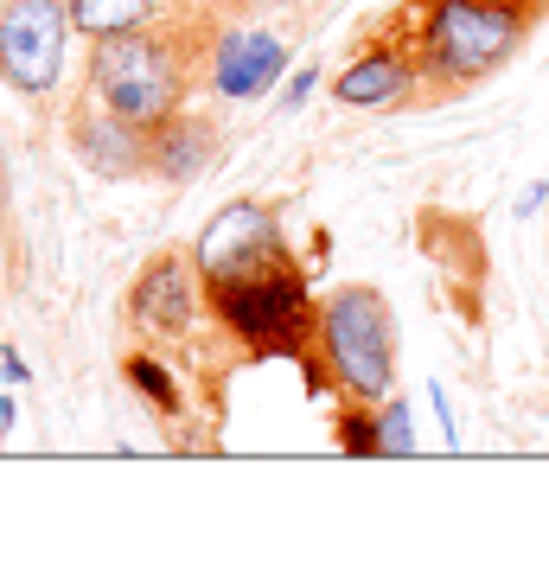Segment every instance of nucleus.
Wrapping results in <instances>:
<instances>
[{
    "instance_id": "nucleus-9",
    "label": "nucleus",
    "mask_w": 549,
    "mask_h": 562,
    "mask_svg": "<svg viewBox=\"0 0 549 562\" xmlns=\"http://www.w3.org/2000/svg\"><path fill=\"white\" fill-rule=\"evenodd\" d=\"M147 135L154 128H135V122H122V115H83L77 122V147H83V160L97 167V173H128V167H147Z\"/></svg>"
},
{
    "instance_id": "nucleus-12",
    "label": "nucleus",
    "mask_w": 549,
    "mask_h": 562,
    "mask_svg": "<svg viewBox=\"0 0 549 562\" xmlns=\"http://www.w3.org/2000/svg\"><path fill=\"white\" fill-rule=\"evenodd\" d=\"M154 7L160 0H65L70 26L90 38H115V33H141L147 20H154Z\"/></svg>"
},
{
    "instance_id": "nucleus-10",
    "label": "nucleus",
    "mask_w": 549,
    "mask_h": 562,
    "mask_svg": "<svg viewBox=\"0 0 549 562\" xmlns=\"http://www.w3.org/2000/svg\"><path fill=\"white\" fill-rule=\"evenodd\" d=\"M147 160H154V173H160V179L186 186V179L205 173V160H211V128L199 122V115H172V122H160V128L147 135Z\"/></svg>"
},
{
    "instance_id": "nucleus-3",
    "label": "nucleus",
    "mask_w": 549,
    "mask_h": 562,
    "mask_svg": "<svg viewBox=\"0 0 549 562\" xmlns=\"http://www.w3.org/2000/svg\"><path fill=\"white\" fill-rule=\"evenodd\" d=\"M524 38L517 0H428V65L447 83H473L498 70Z\"/></svg>"
},
{
    "instance_id": "nucleus-8",
    "label": "nucleus",
    "mask_w": 549,
    "mask_h": 562,
    "mask_svg": "<svg viewBox=\"0 0 549 562\" xmlns=\"http://www.w3.org/2000/svg\"><path fill=\"white\" fill-rule=\"evenodd\" d=\"M281 70H288V45L274 33H231L217 45V58H211V90L231 97V103H249Z\"/></svg>"
},
{
    "instance_id": "nucleus-7",
    "label": "nucleus",
    "mask_w": 549,
    "mask_h": 562,
    "mask_svg": "<svg viewBox=\"0 0 549 562\" xmlns=\"http://www.w3.org/2000/svg\"><path fill=\"white\" fill-rule=\"evenodd\" d=\"M192 269H199V262H186V256H160V262H147V276H141L135 294H128L135 326H147L154 339H186L192 307H199V281H192Z\"/></svg>"
},
{
    "instance_id": "nucleus-6",
    "label": "nucleus",
    "mask_w": 549,
    "mask_h": 562,
    "mask_svg": "<svg viewBox=\"0 0 549 562\" xmlns=\"http://www.w3.org/2000/svg\"><path fill=\"white\" fill-rule=\"evenodd\" d=\"M281 256V231H274V217L262 205H224L217 217L205 224V237H199V276L205 281H231V276H249V269H262Z\"/></svg>"
},
{
    "instance_id": "nucleus-5",
    "label": "nucleus",
    "mask_w": 549,
    "mask_h": 562,
    "mask_svg": "<svg viewBox=\"0 0 549 562\" xmlns=\"http://www.w3.org/2000/svg\"><path fill=\"white\" fill-rule=\"evenodd\" d=\"M65 0H7L0 7V77L20 97H45L65 70Z\"/></svg>"
},
{
    "instance_id": "nucleus-1",
    "label": "nucleus",
    "mask_w": 549,
    "mask_h": 562,
    "mask_svg": "<svg viewBox=\"0 0 549 562\" xmlns=\"http://www.w3.org/2000/svg\"><path fill=\"white\" fill-rule=\"evenodd\" d=\"M90 90L109 115L135 122V128H160L179 115V90H186V58L172 52L167 38L141 33H115L97 38V58H90Z\"/></svg>"
},
{
    "instance_id": "nucleus-15",
    "label": "nucleus",
    "mask_w": 549,
    "mask_h": 562,
    "mask_svg": "<svg viewBox=\"0 0 549 562\" xmlns=\"http://www.w3.org/2000/svg\"><path fill=\"white\" fill-rule=\"evenodd\" d=\"M383 454H410L415 448V435H410V409H403V403H390V409H383Z\"/></svg>"
},
{
    "instance_id": "nucleus-11",
    "label": "nucleus",
    "mask_w": 549,
    "mask_h": 562,
    "mask_svg": "<svg viewBox=\"0 0 549 562\" xmlns=\"http://www.w3.org/2000/svg\"><path fill=\"white\" fill-rule=\"evenodd\" d=\"M410 90V65L396 52H365L351 70H339V103L345 109H390Z\"/></svg>"
},
{
    "instance_id": "nucleus-4",
    "label": "nucleus",
    "mask_w": 549,
    "mask_h": 562,
    "mask_svg": "<svg viewBox=\"0 0 549 562\" xmlns=\"http://www.w3.org/2000/svg\"><path fill=\"white\" fill-rule=\"evenodd\" d=\"M211 301H217V314L224 326L249 339V346H301V333H307V288L301 276L274 256L262 269H249V276H231V281H211Z\"/></svg>"
},
{
    "instance_id": "nucleus-13",
    "label": "nucleus",
    "mask_w": 549,
    "mask_h": 562,
    "mask_svg": "<svg viewBox=\"0 0 549 562\" xmlns=\"http://www.w3.org/2000/svg\"><path fill=\"white\" fill-rule=\"evenodd\" d=\"M128 384H135L154 409H172V378L160 371V358H141L135 351V358H128Z\"/></svg>"
},
{
    "instance_id": "nucleus-14",
    "label": "nucleus",
    "mask_w": 549,
    "mask_h": 562,
    "mask_svg": "<svg viewBox=\"0 0 549 562\" xmlns=\"http://www.w3.org/2000/svg\"><path fill=\"white\" fill-rule=\"evenodd\" d=\"M339 441H345V454H383V422L378 416H345Z\"/></svg>"
},
{
    "instance_id": "nucleus-2",
    "label": "nucleus",
    "mask_w": 549,
    "mask_h": 562,
    "mask_svg": "<svg viewBox=\"0 0 549 562\" xmlns=\"http://www.w3.org/2000/svg\"><path fill=\"white\" fill-rule=\"evenodd\" d=\"M320 339H326V364L351 396L378 403L396 384V319L383 307L378 288H339L320 314Z\"/></svg>"
},
{
    "instance_id": "nucleus-16",
    "label": "nucleus",
    "mask_w": 549,
    "mask_h": 562,
    "mask_svg": "<svg viewBox=\"0 0 549 562\" xmlns=\"http://www.w3.org/2000/svg\"><path fill=\"white\" fill-rule=\"evenodd\" d=\"M313 97V70H301V77H294V83H288V109H301Z\"/></svg>"
}]
</instances>
